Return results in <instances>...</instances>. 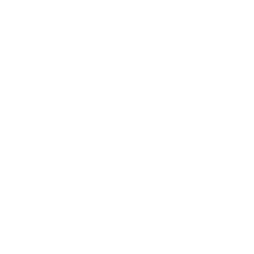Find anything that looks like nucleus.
I'll use <instances>...</instances> for the list:
<instances>
[]
</instances>
